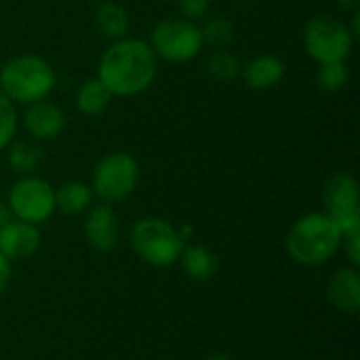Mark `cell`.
Wrapping results in <instances>:
<instances>
[{
	"mask_svg": "<svg viewBox=\"0 0 360 360\" xmlns=\"http://www.w3.org/2000/svg\"><path fill=\"white\" fill-rule=\"evenodd\" d=\"M156 72L158 57L148 42L120 38L101 55L97 78L112 95L133 97L154 82Z\"/></svg>",
	"mask_w": 360,
	"mask_h": 360,
	"instance_id": "1",
	"label": "cell"
},
{
	"mask_svg": "<svg viewBox=\"0 0 360 360\" xmlns=\"http://www.w3.org/2000/svg\"><path fill=\"white\" fill-rule=\"evenodd\" d=\"M344 234L327 213H308L293 224L285 247L293 262L306 268L327 264L342 247Z\"/></svg>",
	"mask_w": 360,
	"mask_h": 360,
	"instance_id": "2",
	"label": "cell"
},
{
	"mask_svg": "<svg viewBox=\"0 0 360 360\" xmlns=\"http://www.w3.org/2000/svg\"><path fill=\"white\" fill-rule=\"evenodd\" d=\"M53 84V68L36 55L13 57L0 70V91L13 103L30 105L34 101L46 99Z\"/></svg>",
	"mask_w": 360,
	"mask_h": 360,
	"instance_id": "3",
	"label": "cell"
},
{
	"mask_svg": "<svg viewBox=\"0 0 360 360\" xmlns=\"http://www.w3.org/2000/svg\"><path fill=\"white\" fill-rule=\"evenodd\" d=\"M131 245L135 255L154 268H169L179 262L186 240L179 230L165 219L146 217L133 226Z\"/></svg>",
	"mask_w": 360,
	"mask_h": 360,
	"instance_id": "4",
	"label": "cell"
},
{
	"mask_svg": "<svg viewBox=\"0 0 360 360\" xmlns=\"http://www.w3.org/2000/svg\"><path fill=\"white\" fill-rule=\"evenodd\" d=\"M354 38L348 25L331 15H319L304 27V46L308 55L319 63L346 61L352 53Z\"/></svg>",
	"mask_w": 360,
	"mask_h": 360,
	"instance_id": "5",
	"label": "cell"
},
{
	"mask_svg": "<svg viewBox=\"0 0 360 360\" xmlns=\"http://www.w3.org/2000/svg\"><path fill=\"white\" fill-rule=\"evenodd\" d=\"M139 179V165L127 152H112L103 156L93 171V194L105 205L127 200Z\"/></svg>",
	"mask_w": 360,
	"mask_h": 360,
	"instance_id": "6",
	"label": "cell"
},
{
	"mask_svg": "<svg viewBox=\"0 0 360 360\" xmlns=\"http://www.w3.org/2000/svg\"><path fill=\"white\" fill-rule=\"evenodd\" d=\"M150 40H152L150 46L156 53V57L177 63L194 59L205 44L200 27L184 17L181 19L169 17L158 21V25L152 30Z\"/></svg>",
	"mask_w": 360,
	"mask_h": 360,
	"instance_id": "7",
	"label": "cell"
},
{
	"mask_svg": "<svg viewBox=\"0 0 360 360\" xmlns=\"http://www.w3.org/2000/svg\"><path fill=\"white\" fill-rule=\"evenodd\" d=\"M55 190L40 177H21L8 192V211L15 219L42 224L55 213Z\"/></svg>",
	"mask_w": 360,
	"mask_h": 360,
	"instance_id": "8",
	"label": "cell"
},
{
	"mask_svg": "<svg viewBox=\"0 0 360 360\" xmlns=\"http://www.w3.org/2000/svg\"><path fill=\"white\" fill-rule=\"evenodd\" d=\"M323 202L327 215L338 224L342 234L360 228L359 184L350 173H333L323 188Z\"/></svg>",
	"mask_w": 360,
	"mask_h": 360,
	"instance_id": "9",
	"label": "cell"
},
{
	"mask_svg": "<svg viewBox=\"0 0 360 360\" xmlns=\"http://www.w3.org/2000/svg\"><path fill=\"white\" fill-rule=\"evenodd\" d=\"M40 230L34 224L11 219L0 232V251L8 262H23L40 249Z\"/></svg>",
	"mask_w": 360,
	"mask_h": 360,
	"instance_id": "10",
	"label": "cell"
},
{
	"mask_svg": "<svg viewBox=\"0 0 360 360\" xmlns=\"http://www.w3.org/2000/svg\"><path fill=\"white\" fill-rule=\"evenodd\" d=\"M23 127L34 139L49 141V139H55L63 131L65 114L57 103L49 99H40L27 105L23 114Z\"/></svg>",
	"mask_w": 360,
	"mask_h": 360,
	"instance_id": "11",
	"label": "cell"
},
{
	"mask_svg": "<svg viewBox=\"0 0 360 360\" xmlns=\"http://www.w3.org/2000/svg\"><path fill=\"white\" fill-rule=\"evenodd\" d=\"M327 297L335 310L348 316H356L360 312V274L359 268L348 266L340 268L331 274L327 283Z\"/></svg>",
	"mask_w": 360,
	"mask_h": 360,
	"instance_id": "12",
	"label": "cell"
},
{
	"mask_svg": "<svg viewBox=\"0 0 360 360\" xmlns=\"http://www.w3.org/2000/svg\"><path fill=\"white\" fill-rule=\"evenodd\" d=\"M84 238L86 243L101 253H108L118 243V217L110 205H99L91 209L84 219Z\"/></svg>",
	"mask_w": 360,
	"mask_h": 360,
	"instance_id": "13",
	"label": "cell"
},
{
	"mask_svg": "<svg viewBox=\"0 0 360 360\" xmlns=\"http://www.w3.org/2000/svg\"><path fill=\"white\" fill-rule=\"evenodd\" d=\"M245 82L253 91H266L276 86L285 76V63L276 55H262L249 61L243 70Z\"/></svg>",
	"mask_w": 360,
	"mask_h": 360,
	"instance_id": "14",
	"label": "cell"
},
{
	"mask_svg": "<svg viewBox=\"0 0 360 360\" xmlns=\"http://www.w3.org/2000/svg\"><path fill=\"white\" fill-rule=\"evenodd\" d=\"M181 262V268L184 272L196 281V283H207L211 281L217 270H219V259L217 255L205 247V245H190V247H184V253L179 257Z\"/></svg>",
	"mask_w": 360,
	"mask_h": 360,
	"instance_id": "15",
	"label": "cell"
},
{
	"mask_svg": "<svg viewBox=\"0 0 360 360\" xmlns=\"http://www.w3.org/2000/svg\"><path fill=\"white\" fill-rule=\"evenodd\" d=\"M91 200L93 190L82 181H65L55 190V207L63 215H80L89 209Z\"/></svg>",
	"mask_w": 360,
	"mask_h": 360,
	"instance_id": "16",
	"label": "cell"
},
{
	"mask_svg": "<svg viewBox=\"0 0 360 360\" xmlns=\"http://www.w3.org/2000/svg\"><path fill=\"white\" fill-rule=\"evenodd\" d=\"M95 25L103 36H108L112 40H120V38H124V34L129 30V15L120 4L105 0L95 11Z\"/></svg>",
	"mask_w": 360,
	"mask_h": 360,
	"instance_id": "17",
	"label": "cell"
},
{
	"mask_svg": "<svg viewBox=\"0 0 360 360\" xmlns=\"http://www.w3.org/2000/svg\"><path fill=\"white\" fill-rule=\"evenodd\" d=\"M112 101V93L101 84L99 78L84 80L76 93V105L86 116H99L108 110Z\"/></svg>",
	"mask_w": 360,
	"mask_h": 360,
	"instance_id": "18",
	"label": "cell"
},
{
	"mask_svg": "<svg viewBox=\"0 0 360 360\" xmlns=\"http://www.w3.org/2000/svg\"><path fill=\"white\" fill-rule=\"evenodd\" d=\"M42 162V150L34 143H27V141H21V143H15L11 148V154H8V165L15 173L19 175H30L38 169V165Z\"/></svg>",
	"mask_w": 360,
	"mask_h": 360,
	"instance_id": "19",
	"label": "cell"
},
{
	"mask_svg": "<svg viewBox=\"0 0 360 360\" xmlns=\"http://www.w3.org/2000/svg\"><path fill=\"white\" fill-rule=\"evenodd\" d=\"M207 70L209 74L219 80V82H230L234 80L240 72H243V65L238 61L236 55H232L230 51H217L211 55V59L207 61Z\"/></svg>",
	"mask_w": 360,
	"mask_h": 360,
	"instance_id": "20",
	"label": "cell"
},
{
	"mask_svg": "<svg viewBox=\"0 0 360 360\" xmlns=\"http://www.w3.org/2000/svg\"><path fill=\"white\" fill-rule=\"evenodd\" d=\"M348 68L344 61H335V63H321L319 68V74H316V80L321 84V89L325 91H342L346 84H348Z\"/></svg>",
	"mask_w": 360,
	"mask_h": 360,
	"instance_id": "21",
	"label": "cell"
},
{
	"mask_svg": "<svg viewBox=\"0 0 360 360\" xmlns=\"http://www.w3.org/2000/svg\"><path fill=\"white\" fill-rule=\"evenodd\" d=\"M17 133L15 103L0 91V150H4Z\"/></svg>",
	"mask_w": 360,
	"mask_h": 360,
	"instance_id": "22",
	"label": "cell"
},
{
	"mask_svg": "<svg viewBox=\"0 0 360 360\" xmlns=\"http://www.w3.org/2000/svg\"><path fill=\"white\" fill-rule=\"evenodd\" d=\"M200 32H202V40L205 42H211V44H217V46L228 44L234 38V25L226 17H213V19H209L207 25Z\"/></svg>",
	"mask_w": 360,
	"mask_h": 360,
	"instance_id": "23",
	"label": "cell"
},
{
	"mask_svg": "<svg viewBox=\"0 0 360 360\" xmlns=\"http://www.w3.org/2000/svg\"><path fill=\"white\" fill-rule=\"evenodd\" d=\"M179 11L184 19H202L209 11V0H179Z\"/></svg>",
	"mask_w": 360,
	"mask_h": 360,
	"instance_id": "24",
	"label": "cell"
},
{
	"mask_svg": "<svg viewBox=\"0 0 360 360\" xmlns=\"http://www.w3.org/2000/svg\"><path fill=\"white\" fill-rule=\"evenodd\" d=\"M344 247H346V255L350 259V266L359 268L360 266V228L352 230L348 234H344Z\"/></svg>",
	"mask_w": 360,
	"mask_h": 360,
	"instance_id": "25",
	"label": "cell"
},
{
	"mask_svg": "<svg viewBox=\"0 0 360 360\" xmlns=\"http://www.w3.org/2000/svg\"><path fill=\"white\" fill-rule=\"evenodd\" d=\"M11 262L4 257V253L0 251V293L8 287V283H11Z\"/></svg>",
	"mask_w": 360,
	"mask_h": 360,
	"instance_id": "26",
	"label": "cell"
},
{
	"mask_svg": "<svg viewBox=\"0 0 360 360\" xmlns=\"http://www.w3.org/2000/svg\"><path fill=\"white\" fill-rule=\"evenodd\" d=\"M348 30H350V36H352L354 40H359L360 38V13H352V25H350Z\"/></svg>",
	"mask_w": 360,
	"mask_h": 360,
	"instance_id": "27",
	"label": "cell"
},
{
	"mask_svg": "<svg viewBox=\"0 0 360 360\" xmlns=\"http://www.w3.org/2000/svg\"><path fill=\"white\" fill-rule=\"evenodd\" d=\"M340 6L344 11H350V13H359L360 0H340Z\"/></svg>",
	"mask_w": 360,
	"mask_h": 360,
	"instance_id": "28",
	"label": "cell"
},
{
	"mask_svg": "<svg viewBox=\"0 0 360 360\" xmlns=\"http://www.w3.org/2000/svg\"><path fill=\"white\" fill-rule=\"evenodd\" d=\"M8 221H11V211H8V207H6V205H2V202H0V232H2V228H4Z\"/></svg>",
	"mask_w": 360,
	"mask_h": 360,
	"instance_id": "29",
	"label": "cell"
},
{
	"mask_svg": "<svg viewBox=\"0 0 360 360\" xmlns=\"http://www.w3.org/2000/svg\"><path fill=\"white\" fill-rule=\"evenodd\" d=\"M207 360H232L230 356H226V354H215V356H211V359Z\"/></svg>",
	"mask_w": 360,
	"mask_h": 360,
	"instance_id": "30",
	"label": "cell"
}]
</instances>
